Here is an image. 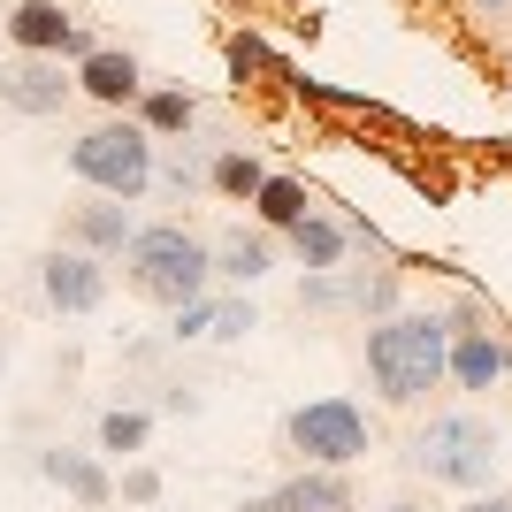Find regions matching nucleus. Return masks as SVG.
I'll return each mask as SVG.
<instances>
[{"mask_svg": "<svg viewBox=\"0 0 512 512\" xmlns=\"http://www.w3.org/2000/svg\"><path fill=\"white\" fill-rule=\"evenodd\" d=\"M444 360H451L444 314H383L367 329V375L383 390V406H421L444 383Z\"/></svg>", "mask_w": 512, "mask_h": 512, "instance_id": "obj_1", "label": "nucleus"}, {"mask_svg": "<svg viewBox=\"0 0 512 512\" xmlns=\"http://www.w3.org/2000/svg\"><path fill=\"white\" fill-rule=\"evenodd\" d=\"M123 268H130V283H138L146 299H161V306H192V299H207L214 245H199L184 222H153V230H138V237L123 245Z\"/></svg>", "mask_w": 512, "mask_h": 512, "instance_id": "obj_2", "label": "nucleus"}, {"mask_svg": "<svg viewBox=\"0 0 512 512\" xmlns=\"http://www.w3.org/2000/svg\"><path fill=\"white\" fill-rule=\"evenodd\" d=\"M497 467H505V436H497L482 413H436V421L413 436V474H428V482L490 490Z\"/></svg>", "mask_w": 512, "mask_h": 512, "instance_id": "obj_3", "label": "nucleus"}, {"mask_svg": "<svg viewBox=\"0 0 512 512\" xmlns=\"http://www.w3.org/2000/svg\"><path fill=\"white\" fill-rule=\"evenodd\" d=\"M69 169L85 176L100 199H138L153 184V138L138 123H100V130H85L77 146H69Z\"/></svg>", "mask_w": 512, "mask_h": 512, "instance_id": "obj_4", "label": "nucleus"}, {"mask_svg": "<svg viewBox=\"0 0 512 512\" xmlns=\"http://www.w3.org/2000/svg\"><path fill=\"white\" fill-rule=\"evenodd\" d=\"M283 436H291V451H306L314 467H352V459H367V444H375V421H367L352 398H314V406H299L291 421H283Z\"/></svg>", "mask_w": 512, "mask_h": 512, "instance_id": "obj_5", "label": "nucleus"}, {"mask_svg": "<svg viewBox=\"0 0 512 512\" xmlns=\"http://www.w3.org/2000/svg\"><path fill=\"white\" fill-rule=\"evenodd\" d=\"M0 31H8L23 54H54V62H62V54H77V62H85V54H92V31H85V23H69L62 0H23V8H8V16H0Z\"/></svg>", "mask_w": 512, "mask_h": 512, "instance_id": "obj_6", "label": "nucleus"}, {"mask_svg": "<svg viewBox=\"0 0 512 512\" xmlns=\"http://www.w3.org/2000/svg\"><path fill=\"white\" fill-rule=\"evenodd\" d=\"M69 92H77V77H62L54 54H16V62L0 69V100L16 107V115H62Z\"/></svg>", "mask_w": 512, "mask_h": 512, "instance_id": "obj_7", "label": "nucleus"}, {"mask_svg": "<svg viewBox=\"0 0 512 512\" xmlns=\"http://www.w3.org/2000/svg\"><path fill=\"white\" fill-rule=\"evenodd\" d=\"M39 291L54 314H92L107 299V268L92 253H46L39 260Z\"/></svg>", "mask_w": 512, "mask_h": 512, "instance_id": "obj_8", "label": "nucleus"}, {"mask_svg": "<svg viewBox=\"0 0 512 512\" xmlns=\"http://www.w3.org/2000/svg\"><path fill=\"white\" fill-rule=\"evenodd\" d=\"M245 512H360V505H352V482L337 467H314V474H291L268 497H245Z\"/></svg>", "mask_w": 512, "mask_h": 512, "instance_id": "obj_9", "label": "nucleus"}, {"mask_svg": "<svg viewBox=\"0 0 512 512\" xmlns=\"http://www.w3.org/2000/svg\"><path fill=\"white\" fill-rule=\"evenodd\" d=\"M505 367H512V344L505 337H490V329H451L444 375H459L467 390H497V383H505Z\"/></svg>", "mask_w": 512, "mask_h": 512, "instance_id": "obj_10", "label": "nucleus"}, {"mask_svg": "<svg viewBox=\"0 0 512 512\" xmlns=\"http://www.w3.org/2000/svg\"><path fill=\"white\" fill-rule=\"evenodd\" d=\"M77 92H92L100 107H130L138 92H146V77H138V62H130V54H115V46H92L85 62H77Z\"/></svg>", "mask_w": 512, "mask_h": 512, "instance_id": "obj_11", "label": "nucleus"}, {"mask_svg": "<svg viewBox=\"0 0 512 512\" xmlns=\"http://www.w3.org/2000/svg\"><path fill=\"white\" fill-rule=\"evenodd\" d=\"M283 237H291V253H299L306 276H329V268L352 253V230H344V222H329V214H306L299 230H283Z\"/></svg>", "mask_w": 512, "mask_h": 512, "instance_id": "obj_12", "label": "nucleus"}, {"mask_svg": "<svg viewBox=\"0 0 512 512\" xmlns=\"http://www.w3.org/2000/svg\"><path fill=\"white\" fill-rule=\"evenodd\" d=\"M130 237H138V230H130V207H123V199H92V207H77V245H85L92 260H100V253H123Z\"/></svg>", "mask_w": 512, "mask_h": 512, "instance_id": "obj_13", "label": "nucleus"}, {"mask_svg": "<svg viewBox=\"0 0 512 512\" xmlns=\"http://www.w3.org/2000/svg\"><path fill=\"white\" fill-rule=\"evenodd\" d=\"M39 467H46V482H62L77 505H107V497H115V482H107L100 459H85V451H46Z\"/></svg>", "mask_w": 512, "mask_h": 512, "instance_id": "obj_14", "label": "nucleus"}, {"mask_svg": "<svg viewBox=\"0 0 512 512\" xmlns=\"http://www.w3.org/2000/svg\"><path fill=\"white\" fill-rule=\"evenodd\" d=\"M268 268H276V245H268V237L230 230L222 245H214V276H230V283H260Z\"/></svg>", "mask_w": 512, "mask_h": 512, "instance_id": "obj_15", "label": "nucleus"}, {"mask_svg": "<svg viewBox=\"0 0 512 512\" xmlns=\"http://www.w3.org/2000/svg\"><path fill=\"white\" fill-rule=\"evenodd\" d=\"M253 207H260V222H268V230H299L306 214H314V207H306V184H299V176H268Z\"/></svg>", "mask_w": 512, "mask_h": 512, "instance_id": "obj_16", "label": "nucleus"}, {"mask_svg": "<svg viewBox=\"0 0 512 512\" xmlns=\"http://www.w3.org/2000/svg\"><path fill=\"white\" fill-rule=\"evenodd\" d=\"M192 92H146V107H138V130H146V138H184V130H192Z\"/></svg>", "mask_w": 512, "mask_h": 512, "instance_id": "obj_17", "label": "nucleus"}, {"mask_svg": "<svg viewBox=\"0 0 512 512\" xmlns=\"http://www.w3.org/2000/svg\"><path fill=\"white\" fill-rule=\"evenodd\" d=\"M214 192H222V199H260V184H268V169H260V153H214Z\"/></svg>", "mask_w": 512, "mask_h": 512, "instance_id": "obj_18", "label": "nucleus"}, {"mask_svg": "<svg viewBox=\"0 0 512 512\" xmlns=\"http://www.w3.org/2000/svg\"><path fill=\"white\" fill-rule=\"evenodd\" d=\"M146 444V413H107L100 421V451H138Z\"/></svg>", "mask_w": 512, "mask_h": 512, "instance_id": "obj_19", "label": "nucleus"}, {"mask_svg": "<svg viewBox=\"0 0 512 512\" xmlns=\"http://www.w3.org/2000/svg\"><path fill=\"white\" fill-rule=\"evenodd\" d=\"M260 69H268V39H260V31H237L230 39V77L245 85V77H260Z\"/></svg>", "mask_w": 512, "mask_h": 512, "instance_id": "obj_20", "label": "nucleus"}, {"mask_svg": "<svg viewBox=\"0 0 512 512\" xmlns=\"http://www.w3.org/2000/svg\"><path fill=\"white\" fill-rule=\"evenodd\" d=\"M253 329V306H214V321H207V337H245Z\"/></svg>", "mask_w": 512, "mask_h": 512, "instance_id": "obj_21", "label": "nucleus"}, {"mask_svg": "<svg viewBox=\"0 0 512 512\" xmlns=\"http://www.w3.org/2000/svg\"><path fill=\"white\" fill-rule=\"evenodd\" d=\"M123 497H130V505H153V497H161V474H153V467H130L123 474Z\"/></svg>", "mask_w": 512, "mask_h": 512, "instance_id": "obj_22", "label": "nucleus"}, {"mask_svg": "<svg viewBox=\"0 0 512 512\" xmlns=\"http://www.w3.org/2000/svg\"><path fill=\"white\" fill-rule=\"evenodd\" d=\"M207 321H214V306H207V299L176 306V337H207Z\"/></svg>", "mask_w": 512, "mask_h": 512, "instance_id": "obj_23", "label": "nucleus"}, {"mask_svg": "<svg viewBox=\"0 0 512 512\" xmlns=\"http://www.w3.org/2000/svg\"><path fill=\"white\" fill-rule=\"evenodd\" d=\"M199 176H207V169H199V153H176V161H169V184H176V192H192Z\"/></svg>", "mask_w": 512, "mask_h": 512, "instance_id": "obj_24", "label": "nucleus"}, {"mask_svg": "<svg viewBox=\"0 0 512 512\" xmlns=\"http://www.w3.org/2000/svg\"><path fill=\"white\" fill-rule=\"evenodd\" d=\"M467 512H512V497H474Z\"/></svg>", "mask_w": 512, "mask_h": 512, "instance_id": "obj_25", "label": "nucleus"}, {"mask_svg": "<svg viewBox=\"0 0 512 512\" xmlns=\"http://www.w3.org/2000/svg\"><path fill=\"white\" fill-rule=\"evenodd\" d=\"M467 8H482V16H512V0H467Z\"/></svg>", "mask_w": 512, "mask_h": 512, "instance_id": "obj_26", "label": "nucleus"}, {"mask_svg": "<svg viewBox=\"0 0 512 512\" xmlns=\"http://www.w3.org/2000/svg\"><path fill=\"white\" fill-rule=\"evenodd\" d=\"M383 512H421V505H383Z\"/></svg>", "mask_w": 512, "mask_h": 512, "instance_id": "obj_27", "label": "nucleus"}]
</instances>
